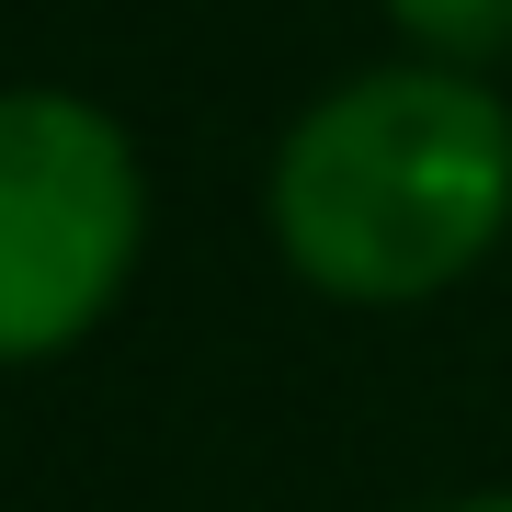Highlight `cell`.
I'll return each mask as SVG.
<instances>
[{
	"label": "cell",
	"instance_id": "6da1fadb",
	"mask_svg": "<svg viewBox=\"0 0 512 512\" xmlns=\"http://www.w3.org/2000/svg\"><path fill=\"white\" fill-rule=\"evenodd\" d=\"M512 228V114L467 69H365L274 148V239L342 308H421Z\"/></svg>",
	"mask_w": 512,
	"mask_h": 512
},
{
	"label": "cell",
	"instance_id": "7a4b0ae2",
	"mask_svg": "<svg viewBox=\"0 0 512 512\" xmlns=\"http://www.w3.org/2000/svg\"><path fill=\"white\" fill-rule=\"evenodd\" d=\"M137 137L80 92H0V365H46L137 274Z\"/></svg>",
	"mask_w": 512,
	"mask_h": 512
},
{
	"label": "cell",
	"instance_id": "3957f363",
	"mask_svg": "<svg viewBox=\"0 0 512 512\" xmlns=\"http://www.w3.org/2000/svg\"><path fill=\"white\" fill-rule=\"evenodd\" d=\"M387 12L433 69H478V57L512 46V0H387Z\"/></svg>",
	"mask_w": 512,
	"mask_h": 512
},
{
	"label": "cell",
	"instance_id": "277c9868",
	"mask_svg": "<svg viewBox=\"0 0 512 512\" xmlns=\"http://www.w3.org/2000/svg\"><path fill=\"white\" fill-rule=\"evenodd\" d=\"M444 512H512V490H478V501H444Z\"/></svg>",
	"mask_w": 512,
	"mask_h": 512
}]
</instances>
